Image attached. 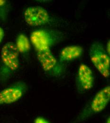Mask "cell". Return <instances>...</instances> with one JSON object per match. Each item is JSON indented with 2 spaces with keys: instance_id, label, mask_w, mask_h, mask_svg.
I'll return each mask as SVG.
<instances>
[{
  "instance_id": "13",
  "label": "cell",
  "mask_w": 110,
  "mask_h": 123,
  "mask_svg": "<svg viewBox=\"0 0 110 123\" xmlns=\"http://www.w3.org/2000/svg\"><path fill=\"white\" fill-rule=\"evenodd\" d=\"M7 1L5 0H0V9H2L6 5Z\"/></svg>"
},
{
  "instance_id": "15",
  "label": "cell",
  "mask_w": 110,
  "mask_h": 123,
  "mask_svg": "<svg viewBox=\"0 0 110 123\" xmlns=\"http://www.w3.org/2000/svg\"><path fill=\"white\" fill-rule=\"evenodd\" d=\"M105 123H110V116L106 118V120L105 121Z\"/></svg>"
},
{
  "instance_id": "1",
  "label": "cell",
  "mask_w": 110,
  "mask_h": 123,
  "mask_svg": "<svg viewBox=\"0 0 110 123\" xmlns=\"http://www.w3.org/2000/svg\"><path fill=\"white\" fill-rule=\"evenodd\" d=\"M19 53L15 44L7 42L1 50V66L0 67V82H5L18 69L19 64Z\"/></svg>"
},
{
  "instance_id": "6",
  "label": "cell",
  "mask_w": 110,
  "mask_h": 123,
  "mask_svg": "<svg viewBox=\"0 0 110 123\" xmlns=\"http://www.w3.org/2000/svg\"><path fill=\"white\" fill-rule=\"evenodd\" d=\"M28 89L26 83L19 81L0 91V105H10L19 100Z\"/></svg>"
},
{
  "instance_id": "3",
  "label": "cell",
  "mask_w": 110,
  "mask_h": 123,
  "mask_svg": "<svg viewBox=\"0 0 110 123\" xmlns=\"http://www.w3.org/2000/svg\"><path fill=\"white\" fill-rule=\"evenodd\" d=\"M110 100V86L108 85L97 92L89 104L79 115L78 120L81 121L102 112L108 106Z\"/></svg>"
},
{
  "instance_id": "2",
  "label": "cell",
  "mask_w": 110,
  "mask_h": 123,
  "mask_svg": "<svg viewBox=\"0 0 110 123\" xmlns=\"http://www.w3.org/2000/svg\"><path fill=\"white\" fill-rule=\"evenodd\" d=\"M63 38L62 32L54 29H41L33 31L30 41L36 51L49 50Z\"/></svg>"
},
{
  "instance_id": "10",
  "label": "cell",
  "mask_w": 110,
  "mask_h": 123,
  "mask_svg": "<svg viewBox=\"0 0 110 123\" xmlns=\"http://www.w3.org/2000/svg\"><path fill=\"white\" fill-rule=\"evenodd\" d=\"M15 45L19 53L21 54L27 53L31 49L30 40L24 34H20L17 36Z\"/></svg>"
},
{
  "instance_id": "9",
  "label": "cell",
  "mask_w": 110,
  "mask_h": 123,
  "mask_svg": "<svg viewBox=\"0 0 110 123\" xmlns=\"http://www.w3.org/2000/svg\"><path fill=\"white\" fill-rule=\"evenodd\" d=\"M84 52L82 46L72 45L65 46L60 51L59 61L61 63L74 60L79 58Z\"/></svg>"
},
{
  "instance_id": "5",
  "label": "cell",
  "mask_w": 110,
  "mask_h": 123,
  "mask_svg": "<svg viewBox=\"0 0 110 123\" xmlns=\"http://www.w3.org/2000/svg\"><path fill=\"white\" fill-rule=\"evenodd\" d=\"M37 56L43 70L47 75L58 78L65 74L64 65L54 56L51 50L37 51Z\"/></svg>"
},
{
  "instance_id": "14",
  "label": "cell",
  "mask_w": 110,
  "mask_h": 123,
  "mask_svg": "<svg viewBox=\"0 0 110 123\" xmlns=\"http://www.w3.org/2000/svg\"><path fill=\"white\" fill-rule=\"evenodd\" d=\"M110 40H109L107 42V45H106V52H107V53L108 54V55H110Z\"/></svg>"
},
{
  "instance_id": "11",
  "label": "cell",
  "mask_w": 110,
  "mask_h": 123,
  "mask_svg": "<svg viewBox=\"0 0 110 123\" xmlns=\"http://www.w3.org/2000/svg\"><path fill=\"white\" fill-rule=\"evenodd\" d=\"M34 123H50L46 118L42 117H38L34 120Z\"/></svg>"
},
{
  "instance_id": "8",
  "label": "cell",
  "mask_w": 110,
  "mask_h": 123,
  "mask_svg": "<svg viewBox=\"0 0 110 123\" xmlns=\"http://www.w3.org/2000/svg\"><path fill=\"white\" fill-rule=\"evenodd\" d=\"M94 77L91 68L87 65H80L76 77L77 90L83 93L91 90L94 86Z\"/></svg>"
},
{
  "instance_id": "12",
  "label": "cell",
  "mask_w": 110,
  "mask_h": 123,
  "mask_svg": "<svg viewBox=\"0 0 110 123\" xmlns=\"http://www.w3.org/2000/svg\"><path fill=\"white\" fill-rule=\"evenodd\" d=\"M4 31L2 27L0 26V43L2 42L4 37Z\"/></svg>"
},
{
  "instance_id": "4",
  "label": "cell",
  "mask_w": 110,
  "mask_h": 123,
  "mask_svg": "<svg viewBox=\"0 0 110 123\" xmlns=\"http://www.w3.org/2000/svg\"><path fill=\"white\" fill-rule=\"evenodd\" d=\"M91 60L98 72L105 78L110 76V55L106 52L103 45L98 42L92 44L90 48Z\"/></svg>"
},
{
  "instance_id": "7",
  "label": "cell",
  "mask_w": 110,
  "mask_h": 123,
  "mask_svg": "<svg viewBox=\"0 0 110 123\" xmlns=\"http://www.w3.org/2000/svg\"><path fill=\"white\" fill-rule=\"evenodd\" d=\"M24 18L26 23L32 27L44 25L49 22L50 17L47 11L40 6H31L24 12Z\"/></svg>"
}]
</instances>
